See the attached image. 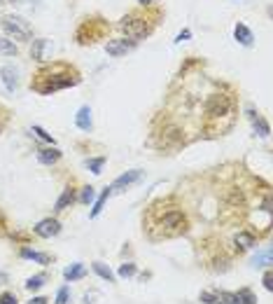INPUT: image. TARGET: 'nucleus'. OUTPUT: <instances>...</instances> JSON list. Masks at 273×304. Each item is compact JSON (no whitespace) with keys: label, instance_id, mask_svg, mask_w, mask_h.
<instances>
[{"label":"nucleus","instance_id":"nucleus-1","mask_svg":"<svg viewBox=\"0 0 273 304\" xmlns=\"http://www.w3.org/2000/svg\"><path fill=\"white\" fill-rule=\"evenodd\" d=\"M173 199H161L157 204L150 206L147 211V237L159 229V234L154 237V241L159 239H173V237H182V234L189 232V218L180 206H170Z\"/></svg>","mask_w":273,"mask_h":304},{"label":"nucleus","instance_id":"nucleus-2","mask_svg":"<svg viewBox=\"0 0 273 304\" xmlns=\"http://www.w3.org/2000/svg\"><path fill=\"white\" fill-rule=\"evenodd\" d=\"M80 82H82V75H80V71L75 66L56 61V63H49V66H42L35 73L33 80H31V89L42 96H49L61 91V89L77 87Z\"/></svg>","mask_w":273,"mask_h":304},{"label":"nucleus","instance_id":"nucleus-3","mask_svg":"<svg viewBox=\"0 0 273 304\" xmlns=\"http://www.w3.org/2000/svg\"><path fill=\"white\" fill-rule=\"evenodd\" d=\"M234 117H236V101L231 94L227 91H215V94L208 96L206 101V120L208 122H217V129L219 131V122L227 120L229 124H234Z\"/></svg>","mask_w":273,"mask_h":304},{"label":"nucleus","instance_id":"nucleus-4","mask_svg":"<svg viewBox=\"0 0 273 304\" xmlns=\"http://www.w3.org/2000/svg\"><path fill=\"white\" fill-rule=\"evenodd\" d=\"M119 31L126 35V40H133V42H138L140 38H145V35L150 33L147 17H142V14L131 12V14H126V17L119 21Z\"/></svg>","mask_w":273,"mask_h":304},{"label":"nucleus","instance_id":"nucleus-5","mask_svg":"<svg viewBox=\"0 0 273 304\" xmlns=\"http://www.w3.org/2000/svg\"><path fill=\"white\" fill-rule=\"evenodd\" d=\"M105 31H108V24H103V19H87L82 26L77 28V42L80 44L96 42Z\"/></svg>","mask_w":273,"mask_h":304},{"label":"nucleus","instance_id":"nucleus-6","mask_svg":"<svg viewBox=\"0 0 273 304\" xmlns=\"http://www.w3.org/2000/svg\"><path fill=\"white\" fill-rule=\"evenodd\" d=\"M3 28H5L10 35H14V40L33 38V28L28 26V21H23L21 17H5L3 19Z\"/></svg>","mask_w":273,"mask_h":304},{"label":"nucleus","instance_id":"nucleus-7","mask_svg":"<svg viewBox=\"0 0 273 304\" xmlns=\"http://www.w3.org/2000/svg\"><path fill=\"white\" fill-rule=\"evenodd\" d=\"M140 178H142V171H140V169H131V171L121 173L119 178H115V182L110 185V190H112V192H124V190H129L131 185L140 182Z\"/></svg>","mask_w":273,"mask_h":304},{"label":"nucleus","instance_id":"nucleus-8","mask_svg":"<svg viewBox=\"0 0 273 304\" xmlns=\"http://www.w3.org/2000/svg\"><path fill=\"white\" fill-rule=\"evenodd\" d=\"M19 258H21V260L38 262V265H42V267H49L52 262H54V255L52 253H42V250L31 248V246H21V248H19Z\"/></svg>","mask_w":273,"mask_h":304},{"label":"nucleus","instance_id":"nucleus-9","mask_svg":"<svg viewBox=\"0 0 273 304\" xmlns=\"http://www.w3.org/2000/svg\"><path fill=\"white\" fill-rule=\"evenodd\" d=\"M59 232H61V222L56 220V218H44V220H40L38 225L33 227V234L38 239H52Z\"/></svg>","mask_w":273,"mask_h":304},{"label":"nucleus","instance_id":"nucleus-10","mask_svg":"<svg viewBox=\"0 0 273 304\" xmlns=\"http://www.w3.org/2000/svg\"><path fill=\"white\" fill-rule=\"evenodd\" d=\"M133 47H136V42H133V40L117 38V40H108V44H105V52H108L110 56H124L126 52H131Z\"/></svg>","mask_w":273,"mask_h":304},{"label":"nucleus","instance_id":"nucleus-11","mask_svg":"<svg viewBox=\"0 0 273 304\" xmlns=\"http://www.w3.org/2000/svg\"><path fill=\"white\" fill-rule=\"evenodd\" d=\"M247 117H250V122H252V129H255V136H259V138H266L268 133H271V127H268V122L264 120L259 112L255 110V108H247Z\"/></svg>","mask_w":273,"mask_h":304},{"label":"nucleus","instance_id":"nucleus-12","mask_svg":"<svg viewBox=\"0 0 273 304\" xmlns=\"http://www.w3.org/2000/svg\"><path fill=\"white\" fill-rule=\"evenodd\" d=\"M234 246H236L238 253H243V250H252V248H257V237L252 232H247V229H240V232L234 237Z\"/></svg>","mask_w":273,"mask_h":304},{"label":"nucleus","instance_id":"nucleus-13","mask_svg":"<svg viewBox=\"0 0 273 304\" xmlns=\"http://www.w3.org/2000/svg\"><path fill=\"white\" fill-rule=\"evenodd\" d=\"M61 157H63V152H61L56 145H49V148H40L38 150V161L44 166H54L56 161H61Z\"/></svg>","mask_w":273,"mask_h":304},{"label":"nucleus","instance_id":"nucleus-14","mask_svg":"<svg viewBox=\"0 0 273 304\" xmlns=\"http://www.w3.org/2000/svg\"><path fill=\"white\" fill-rule=\"evenodd\" d=\"M87 267L82 265V262H72L70 267H66L63 269V281L66 283H75V281H82V278H87Z\"/></svg>","mask_w":273,"mask_h":304},{"label":"nucleus","instance_id":"nucleus-15","mask_svg":"<svg viewBox=\"0 0 273 304\" xmlns=\"http://www.w3.org/2000/svg\"><path fill=\"white\" fill-rule=\"evenodd\" d=\"M77 201V190L72 188V185H68L63 192H61V197L56 199V204H54V211L56 213H61V211H66V208H70L72 204Z\"/></svg>","mask_w":273,"mask_h":304},{"label":"nucleus","instance_id":"nucleus-16","mask_svg":"<svg viewBox=\"0 0 273 304\" xmlns=\"http://www.w3.org/2000/svg\"><path fill=\"white\" fill-rule=\"evenodd\" d=\"M75 124H77V129H80V131H84V133H89V131L93 129L91 108H89V105H82V108L77 110V115H75Z\"/></svg>","mask_w":273,"mask_h":304},{"label":"nucleus","instance_id":"nucleus-17","mask_svg":"<svg viewBox=\"0 0 273 304\" xmlns=\"http://www.w3.org/2000/svg\"><path fill=\"white\" fill-rule=\"evenodd\" d=\"M0 78H3V84H5L7 91H14L19 87V80H17V71L14 66H3L0 68Z\"/></svg>","mask_w":273,"mask_h":304},{"label":"nucleus","instance_id":"nucleus-18","mask_svg":"<svg viewBox=\"0 0 273 304\" xmlns=\"http://www.w3.org/2000/svg\"><path fill=\"white\" fill-rule=\"evenodd\" d=\"M47 281H49V274H47V271H40V274H35V276L26 278L23 288H26L28 293H38L40 288H44V286H47Z\"/></svg>","mask_w":273,"mask_h":304},{"label":"nucleus","instance_id":"nucleus-19","mask_svg":"<svg viewBox=\"0 0 273 304\" xmlns=\"http://www.w3.org/2000/svg\"><path fill=\"white\" fill-rule=\"evenodd\" d=\"M250 265L255 267V269H268V267L273 265V258H271V248H264L259 250V253L255 255L250 260Z\"/></svg>","mask_w":273,"mask_h":304},{"label":"nucleus","instance_id":"nucleus-20","mask_svg":"<svg viewBox=\"0 0 273 304\" xmlns=\"http://www.w3.org/2000/svg\"><path fill=\"white\" fill-rule=\"evenodd\" d=\"M91 269L98 274L103 281H108V283H117V274L112 269H110L105 262H101V260H96V262H91Z\"/></svg>","mask_w":273,"mask_h":304},{"label":"nucleus","instance_id":"nucleus-21","mask_svg":"<svg viewBox=\"0 0 273 304\" xmlns=\"http://www.w3.org/2000/svg\"><path fill=\"white\" fill-rule=\"evenodd\" d=\"M234 38L238 40L240 44H245V47H250V44L255 42V35H252V31L245 26V24H236V28H234Z\"/></svg>","mask_w":273,"mask_h":304},{"label":"nucleus","instance_id":"nucleus-22","mask_svg":"<svg viewBox=\"0 0 273 304\" xmlns=\"http://www.w3.org/2000/svg\"><path fill=\"white\" fill-rule=\"evenodd\" d=\"M110 194H112V190L110 188H105L103 192H101V197L96 201H93V208L89 211V218H98L101 213H103V208H105V201L110 199Z\"/></svg>","mask_w":273,"mask_h":304},{"label":"nucleus","instance_id":"nucleus-23","mask_svg":"<svg viewBox=\"0 0 273 304\" xmlns=\"http://www.w3.org/2000/svg\"><path fill=\"white\" fill-rule=\"evenodd\" d=\"M84 166H87V169L93 173V176H101V173H103V166H105V155H101V157H89V159L84 161Z\"/></svg>","mask_w":273,"mask_h":304},{"label":"nucleus","instance_id":"nucleus-24","mask_svg":"<svg viewBox=\"0 0 273 304\" xmlns=\"http://www.w3.org/2000/svg\"><path fill=\"white\" fill-rule=\"evenodd\" d=\"M49 47V40H33V50H31V56H33L35 61H44V50Z\"/></svg>","mask_w":273,"mask_h":304},{"label":"nucleus","instance_id":"nucleus-25","mask_svg":"<svg viewBox=\"0 0 273 304\" xmlns=\"http://www.w3.org/2000/svg\"><path fill=\"white\" fill-rule=\"evenodd\" d=\"M138 274V267L133 265L131 260L129 262H121L119 269H117V278H133Z\"/></svg>","mask_w":273,"mask_h":304},{"label":"nucleus","instance_id":"nucleus-26","mask_svg":"<svg viewBox=\"0 0 273 304\" xmlns=\"http://www.w3.org/2000/svg\"><path fill=\"white\" fill-rule=\"evenodd\" d=\"M236 297H238L240 304H257V302H259L257 295L252 293L250 288H238V290H236Z\"/></svg>","mask_w":273,"mask_h":304},{"label":"nucleus","instance_id":"nucleus-27","mask_svg":"<svg viewBox=\"0 0 273 304\" xmlns=\"http://www.w3.org/2000/svg\"><path fill=\"white\" fill-rule=\"evenodd\" d=\"M17 44H14V40L10 38H0V54L3 56H17Z\"/></svg>","mask_w":273,"mask_h":304},{"label":"nucleus","instance_id":"nucleus-28","mask_svg":"<svg viewBox=\"0 0 273 304\" xmlns=\"http://www.w3.org/2000/svg\"><path fill=\"white\" fill-rule=\"evenodd\" d=\"M93 199H96V190H93L91 185H84L80 197H77V201H80V204H91Z\"/></svg>","mask_w":273,"mask_h":304},{"label":"nucleus","instance_id":"nucleus-29","mask_svg":"<svg viewBox=\"0 0 273 304\" xmlns=\"http://www.w3.org/2000/svg\"><path fill=\"white\" fill-rule=\"evenodd\" d=\"M198 299H201L203 304H219V295H217V290H203V293L198 295Z\"/></svg>","mask_w":273,"mask_h":304},{"label":"nucleus","instance_id":"nucleus-30","mask_svg":"<svg viewBox=\"0 0 273 304\" xmlns=\"http://www.w3.org/2000/svg\"><path fill=\"white\" fill-rule=\"evenodd\" d=\"M68 302H70V288H68V286H61L59 290H56L54 304H68Z\"/></svg>","mask_w":273,"mask_h":304},{"label":"nucleus","instance_id":"nucleus-31","mask_svg":"<svg viewBox=\"0 0 273 304\" xmlns=\"http://www.w3.org/2000/svg\"><path fill=\"white\" fill-rule=\"evenodd\" d=\"M31 131H33V133H38V138H42L44 143L56 145V143H54V136H52V133H47V129H42L40 124H33V129H31Z\"/></svg>","mask_w":273,"mask_h":304},{"label":"nucleus","instance_id":"nucleus-32","mask_svg":"<svg viewBox=\"0 0 273 304\" xmlns=\"http://www.w3.org/2000/svg\"><path fill=\"white\" fill-rule=\"evenodd\" d=\"M219 304H240L236 293H227V290H219Z\"/></svg>","mask_w":273,"mask_h":304},{"label":"nucleus","instance_id":"nucleus-33","mask_svg":"<svg viewBox=\"0 0 273 304\" xmlns=\"http://www.w3.org/2000/svg\"><path fill=\"white\" fill-rule=\"evenodd\" d=\"M0 304H19V297L10 290H5V293H0Z\"/></svg>","mask_w":273,"mask_h":304},{"label":"nucleus","instance_id":"nucleus-34","mask_svg":"<svg viewBox=\"0 0 273 304\" xmlns=\"http://www.w3.org/2000/svg\"><path fill=\"white\" fill-rule=\"evenodd\" d=\"M264 288H266L268 293H273V276H271V267L268 269H264V278H262Z\"/></svg>","mask_w":273,"mask_h":304},{"label":"nucleus","instance_id":"nucleus-35","mask_svg":"<svg viewBox=\"0 0 273 304\" xmlns=\"http://www.w3.org/2000/svg\"><path fill=\"white\" fill-rule=\"evenodd\" d=\"M7 122H10V110H7V108H3V105H0V133L5 131Z\"/></svg>","mask_w":273,"mask_h":304},{"label":"nucleus","instance_id":"nucleus-36","mask_svg":"<svg viewBox=\"0 0 273 304\" xmlns=\"http://www.w3.org/2000/svg\"><path fill=\"white\" fill-rule=\"evenodd\" d=\"M26 304H49V297H47V295H33Z\"/></svg>","mask_w":273,"mask_h":304},{"label":"nucleus","instance_id":"nucleus-37","mask_svg":"<svg viewBox=\"0 0 273 304\" xmlns=\"http://www.w3.org/2000/svg\"><path fill=\"white\" fill-rule=\"evenodd\" d=\"M191 38V31H182V33H178V38H175V42H182V40H189Z\"/></svg>","mask_w":273,"mask_h":304},{"label":"nucleus","instance_id":"nucleus-38","mask_svg":"<svg viewBox=\"0 0 273 304\" xmlns=\"http://www.w3.org/2000/svg\"><path fill=\"white\" fill-rule=\"evenodd\" d=\"M7 283H10V274H7V271H0V288L7 286Z\"/></svg>","mask_w":273,"mask_h":304},{"label":"nucleus","instance_id":"nucleus-39","mask_svg":"<svg viewBox=\"0 0 273 304\" xmlns=\"http://www.w3.org/2000/svg\"><path fill=\"white\" fill-rule=\"evenodd\" d=\"M152 3H159V0H140V5H152Z\"/></svg>","mask_w":273,"mask_h":304},{"label":"nucleus","instance_id":"nucleus-40","mask_svg":"<svg viewBox=\"0 0 273 304\" xmlns=\"http://www.w3.org/2000/svg\"><path fill=\"white\" fill-rule=\"evenodd\" d=\"M19 3H35V0H19Z\"/></svg>","mask_w":273,"mask_h":304}]
</instances>
